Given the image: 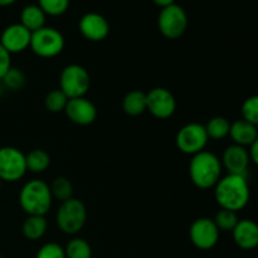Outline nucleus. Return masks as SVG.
Masks as SVG:
<instances>
[{
  "mask_svg": "<svg viewBox=\"0 0 258 258\" xmlns=\"http://www.w3.org/2000/svg\"><path fill=\"white\" fill-rule=\"evenodd\" d=\"M249 185L247 176L228 174L219 179L214 186V198L221 209L238 212L249 202Z\"/></svg>",
  "mask_w": 258,
  "mask_h": 258,
  "instance_id": "f257e3e1",
  "label": "nucleus"
},
{
  "mask_svg": "<svg viewBox=\"0 0 258 258\" xmlns=\"http://www.w3.org/2000/svg\"><path fill=\"white\" fill-rule=\"evenodd\" d=\"M221 160L211 151H201L191 158L189 163V176L197 188L211 189L222 178Z\"/></svg>",
  "mask_w": 258,
  "mask_h": 258,
  "instance_id": "f03ea898",
  "label": "nucleus"
},
{
  "mask_svg": "<svg viewBox=\"0 0 258 258\" xmlns=\"http://www.w3.org/2000/svg\"><path fill=\"white\" fill-rule=\"evenodd\" d=\"M53 203L50 186L40 179L27 181L20 189V208L28 216H45Z\"/></svg>",
  "mask_w": 258,
  "mask_h": 258,
  "instance_id": "7ed1b4c3",
  "label": "nucleus"
},
{
  "mask_svg": "<svg viewBox=\"0 0 258 258\" xmlns=\"http://www.w3.org/2000/svg\"><path fill=\"white\" fill-rule=\"evenodd\" d=\"M87 221V209L82 201L71 198L62 202L55 214V222L60 231L68 236H75L82 231Z\"/></svg>",
  "mask_w": 258,
  "mask_h": 258,
  "instance_id": "20e7f679",
  "label": "nucleus"
},
{
  "mask_svg": "<svg viewBox=\"0 0 258 258\" xmlns=\"http://www.w3.org/2000/svg\"><path fill=\"white\" fill-rule=\"evenodd\" d=\"M91 87V77L85 67L80 64H68L59 76V90L68 98L85 97Z\"/></svg>",
  "mask_w": 258,
  "mask_h": 258,
  "instance_id": "39448f33",
  "label": "nucleus"
},
{
  "mask_svg": "<svg viewBox=\"0 0 258 258\" xmlns=\"http://www.w3.org/2000/svg\"><path fill=\"white\" fill-rule=\"evenodd\" d=\"M29 48L38 57H57L64 49V38L59 30L50 27H43L32 33Z\"/></svg>",
  "mask_w": 258,
  "mask_h": 258,
  "instance_id": "423d86ee",
  "label": "nucleus"
},
{
  "mask_svg": "<svg viewBox=\"0 0 258 258\" xmlns=\"http://www.w3.org/2000/svg\"><path fill=\"white\" fill-rule=\"evenodd\" d=\"M25 154L13 146L0 148V180L15 183L27 174Z\"/></svg>",
  "mask_w": 258,
  "mask_h": 258,
  "instance_id": "0eeeda50",
  "label": "nucleus"
},
{
  "mask_svg": "<svg viewBox=\"0 0 258 258\" xmlns=\"http://www.w3.org/2000/svg\"><path fill=\"white\" fill-rule=\"evenodd\" d=\"M158 27L165 38L178 39L185 33L188 27V17L185 10L176 4L163 8L158 18Z\"/></svg>",
  "mask_w": 258,
  "mask_h": 258,
  "instance_id": "6e6552de",
  "label": "nucleus"
},
{
  "mask_svg": "<svg viewBox=\"0 0 258 258\" xmlns=\"http://www.w3.org/2000/svg\"><path fill=\"white\" fill-rule=\"evenodd\" d=\"M209 138L204 125L198 122L186 123L176 134L175 143L179 150L186 155H196L204 151Z\"/></svg>",
  "mask_w": 258,
  "mask_h": 258,
  "instance_id": "1a4fd4ad",
  "label": "nucleus"
},
{
  "mask_svg": "<svg viewBox=\"0 0 258 258\" xmlns=\"http://www.w3.org/2000/svg\"><path fill=\"white\" fill-rule=\"evenodd\" d=\"M219 229L213 219L202 217L196 219L189 228V238L197 248L208 251L216 247L219 241Z\"/></svg>",
  "mask_w": 258,
  "mask_h": 258,
  "instance_id": "9d476101",
  "label": "nucleus"
},
{
  "mask_svg": "<svg viewBox=\"0 0 258 258\" xmlns=\"http://www.w3.org/2000/svg\"><path fill=\"white\" fill-rule=\"evenodd\" d=\"M148 111L159 120L171 117L176 110V100L173 93L164 87H155L146 93Z\"/></svg>",
  "mask_w": 258,
  "mask_h": 258,
  "instance_id": "9b49d317",
  "label": "nucleus"
},
{
  "mask_svg": "<svg viewBox=\"0 0 258 258\" xmlns=\"http://www.w3.org/2000/svg\"><path fill=\"white\" fill-rule=\"evenodd\" d=\"M30 39H32V32L23 27L22 24H12L3 30L0 35V44L10 53L24 52L27 48H29Z\"/></svg>",
  "mask_w": 258,
  "mask_h": 258,
  "instance_id": "f8f14e48",
  "label": "nucleus"
},
{
  "mask_svg": "<svg viewBox=\"0 0 258 258\" xmlns=\"http://www.w3.org/2000/svg\"><path fill=\"white\" fill-rule=\"evenodd\" d=\"M67 117L80 126L91 125L97 117V108L86 97L71 98L64 110Z\"/></svg>",
  "mask_w": 258,
  "mask_h": 258,
  "instance_id": "ddd939ff",
  "label": "nucleus"
},
{
  "mask_svg": "<svg viewBox=\"0 0 258 258\" xmlns=\"http://www.w3.org/2000/svg\"><path fill=\"white\" fill-rule=\"evenodd\" d=\"M80 32L91 42H101L110 33V24L103 15L98 13H87L80 20Z\"/></svg>",
  "mask_w": 258,
  "mask_h": 258,
  "instance_id": "4468645a",
  "label": "nucleus"
},
{
  "mask_svg": "<svg viewBox=\"0 0 258 258\" xmlns=\"http://www.w3.org/2000/svg\"><path fill=\"white\" fill-rule=\"evenodd\" d=\"M249 161H251V158H249L248 150H246L243 146L233 144L224 150L221 163L222 166H224L228 171V174L247 176Z\"/></svg>",
  "mask_w": 258,
  "mask_h": 258,
  "instance_id": "2eb2a0df",
  "label": "nucleus"
},
{
  "mask_svg": "<svg viewBox=\"0 0 258 258\" xmlns=\"http://www.w3.org/2000/svg\"><path fill=\"white\" fill-rule=\"evenodd\" d=\"M233 241L239 248L254 249L258 247V224L251 219H241L232 231Z\"/></svg>",
  "mask_w": 258,
  "mask_h": 258,
  "instance_id": "dca6fc26",
  "label": "nucleus"
},
{
  "mask_svg": "<svg viewBox=\"0 0 258 258\" xmlns=\"http://www.w3.org/2000/svg\"><path fill=\"white\" fill-rule=\"evenodd\" d=\"M229 136L236 145L243 146V148L251 146L258 138L257 126L241 118V120H237L233 123H231Z\"/></svg>",
  "mask_w": 258,
  "mask_h": 258,
  "instance_id": "f3484780",
  "label": "nucleus"
},
{
  "mask_svg": "<svg viewBox=\"0 0 258 258\" xmlns=\"http://www.w3.org/2000/svg\"><path fill=\"white\" fill-rule=\"evenodd\" d=\"M45 15L39 5H27L20 13V24L33 33L45 27Z\"/></svg>",
  "mask_w": 258,
  "mask_h": 258,
  "instance_id": "a211bd4d",
  "label": "nucleus"
},
{
  "mask_svg": "<svg viewBox=\"0 0 258 258\" xmlns=\"http://www.w3.org/2000/svg\"><path fill=\"white\" fill-rule=\"evenodd\" d=\"M48 228V222L45 216H28L23 222V236L29 241H38L45 234Z\"/></svg>",
  "mask_w": 258,
  "mask_h": 258,
  "instance_id": "6ab92c4d",
  "label": "nucleus"
},
{
  "mask_svg": "<svg viewBox=\"0 0 258 258\" xmlns=\"http://www.w3.org/2000/svg\"><path fill=\"white\" fill-rule=\"evenodd\" d=\"M122 110L128 116H140L148 111L146 93L143 91H131L123 97Z\"/></svg>",
  "mask_w": 258,
  "mask_h": 258,
  "instance_id": "aec40b11",
  "label": "nucleus"
},
{
  "mask_svg": "<svg viewBox=\"0 0 258 258\" xmlns=\"http://www.w3.org/2000/svg\"><path fill=\"white\" fill-rule=\"evenodd\" d=\"M27 170L30 173L39 174L47 170L50 165L49 154L42 149H34L25 155Z\"/></svg>",
  "mask_w": 258,
  "mask_h": 258,
  "instance_id": "412c9836",
  "label": "nucleus"
},
{
  "mask_svg": "<svg viewBox=\"0 0 258 258\" xmlns=\"http://www.w3.org/2000/svg\"><path fill=\"white\" fill-rule=\"evenodd\" d=\"M207 131V135L209 139L213 140H222L229 135V128H231V122L226 117L222 116H216L212 117L208 122L204 125Z\"/></svg>",
  "mask_w": 258,
  "mask_h": 258,
  "instance_id": "4be33fe9",
  "label": "nucleus"
},
{
  "mask_svg": "<svg viewBox=\"0 0 258 258\" xmlns=\"http://www.w3.org/2000/svg\"><path fill=\"white\" fill-rule=\"evenodd\" d=\"M66 258H92V248L86 239L75 237L64 247Z\"/></svg>",
  "mask_w": 258,
  "mask_h": 258,
  "instance_id": "5701e85b",
  "label": "nucleus"
},
{
  "mask_svg": "<svg viewBox=\"0 0 258 258\" xmlns=\"http://www.w3.org/2000/svg\"><path fill=\"white\" fill-rule=\"evenodd\" d=\"M50 191H52L53 199H57L60 203L73 198V185L71 180L64 176H58L50 184Z\"/></svg>",
  "mask_w": 258,
  "mask_h": 258,
  "instance_id": "b1692460",
  "label": "nucleus"
},
{
  "mask_svg": "<svg viewBox=\"0 0 258 258\" xmlns=\"http://www.w3.org/2000/svg\"><path fill=\"white\" fill-rule=\"evenodd\" d=\"M68 101H70V98L58 88V90H52L47 93L44 98V106L49 112H63L66 110Z\"/></svg>",
  "mask_w": 258,
  "mask_h": 258,
  "instance_id": "393cba45",
  "label": "nucleus"
},
{
  "mask_svg": "<svg viewBox=\"0 0 258 258\" xmlns=\"http://www.w3.org/2000/svg\"><path fill=\"white\" fill-rule=\"evenodd\" d=\"M214 223L218 227L219 231L223 232H232L234 229V227L238 223V216H237L236 212L227 211V209H221L218 213L214 217Z\"/></svg>",
  "mask_w": 258,
  "mask_h": 258,
  "instance_id": "a878e982",
  "label": "nucleus"
},
{
  "mask_svg": "<svg viewBox=\"0 0 258 258\" xmlns=\"http://www.w3.org/2000/svg\"><path fill=\"white\" fill-rule=\"evenodd\" d=\"M3 83L7 88L12 91H19L24 87L25 85V76L19 68L12 67L5 76L3 77Z\"/></svg>",
  "mask_w": 258,
  "mask_h": 258,
  "instance_id": "bb28decb",
  "label": "nucleus"
},
{
  "mask_svg": "<svg viewBox=\"0 0 258 258\" xmlns=\"http://www.w3.org/2000/svg\"><path fill=\"white\" fill-rule=\"evenodd\" d=\"M43 12L52 17L62 15L70 7V0H38Z\"/></svg>",
  "mask_w": 258,
  "mask_h": 258,
  "instance_id": "cd10ccee",
  "label": "nucleus"
},
{
  "mask_svg": "<svg viewBox=\"0 0 258 258\" xmlns=\"http://www.w3.org/2000/svg\"><path fill=\"white\" fill-rule=\"evenodd\" d=\"M242 118L258 126V95L247 98L242 105Z\"/></svg>",
  "mask_w": 258,
  "mask_h": 258,
  "instance_id": "c85d7f7f",
  "label": "nucleus"
},
{
  "mask_svg": "<svg viewBox=\"0 0 258 258\" xmlns=\"http://www.w3.org/2000/svg\"><path fill=\"white\" fill-rule=\"evenodd\" d=\"M35 258H66V252L60 244L48 242L38 249Z\"/></svg>",
  "mask_w": 258,
  "mask_h": 258,
  "instance_id": "c756f323",
  "label": "nucleus"
},
{
  "mask_svg": "<svg viewBox=\"0 0 258 258\" xmlns=\"http://www.w3.org/2000/svg\"><path fill=\"white\" fill-rule=\"evenodd\" d=\"M10 68H12V54L0 44V81Z\"/></svg>",
  "mask_w": 258,
  "mask_h": 258,
  "instance_id": "7c9ffc66",
  "label": "nucleus"
},
{
  "mask_svg": "<svg viewBox=\"0 0 258 258\" xmlns=\"http://www.w3.org/2000/svg\"><path fill=\"white\" fill-rule=\"evenodd\" d=\"M248 153H249V158H251V160L258 166V138L251 145V149H249Z\"/></svg>",
  "mask_w": 258,
  "mask_h": 258,
  "instance_id": "2f4dec72",
  "label": "nucleus"
},
{
  "mask_svg": "<svg viewBox=\"0 0 258 258\" xmlns=\"http://www.w3.org/2000/svg\"><path fill=\"white\" fill-rule=\"evenodd\" d=\"M154 3H155L158 7H161V8H166L169 7V5L174 4V0H153Z\"/></svg>",
  "mask_w": 258,
  "mask_h": 258,
  "instance_id": "473e14b6",
  "label": "nucleus"
},
{
  "mask_svg": "<svg viewBox=\"0 0 258 258\" xmlns=\"http://www.w3.org/2000/svg\"><path fill=\"white\" fill-rule=\"evenodd\" d=\"M17 0H0V7H8V5H12Z\"/></svg>",
  "mask_w": 258,
  "mask_h": 258,
  "instance_id": "72a5a7b5",
  "label": "nucleus"
},
{
  "mask_svg": "<svg viewBox=\"0 0 258 258\" xmlns=\"http://www.w3.org/2000/svg\"><path fill=\"white\" fill-rule=\"evenodd\" d=\"M2 183H3V181H2V180H0V189H2Z\"/></svg>",
  "mask_w": 258,
  "mask_h": 258,
  "instance_id": "f704fd0d",
  "label": "nucleus"
},
{
  "mask_svg": "<svg viewBox=\"0 0 258 258\" xmlns=\"http://www.w3.org/2000/svg\"><path fill=\"white\" fill-rule=\"evenodd\" d=\"M0 258H2V256H0Z\"/></svg>",
  "mask_w": 258,
  "mask_h": 258,
  "instance_id": "c9c22d12",
  "label": "nucleus"
}]
</instances>
